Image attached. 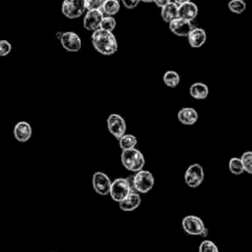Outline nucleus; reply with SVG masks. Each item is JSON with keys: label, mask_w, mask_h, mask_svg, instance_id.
<instances>
[{"label": "nucleus", "mask_w": 252, "mask_h": 252, "mask_svg": "<svg viewBox=\"0 0 252 252\" xmlns=\"http://www.w3.org/2000/svg\"><path fill=\"white\" fill-rule=\"evenodd\" d=\"M121 162L127 170L137 172L143 169L145 165V158L141 151L133 148L130 150L122 151Z\"/></svg>", "instance_id": "obj_2"}, {"label": "nucleus", "mask_w": 252, "mask_h": 252, "mask_svg": "<svg viewBox=\"0 0 252 252\" xmlns=\"http://www.w3.org/2000/svg\"><path fill=\"white\" fill-rule=\"evenodd\" d=\"M118 141H119V147L122 151L135 148L138 142L137 138L131 134H124L122 137L118 139Z\"/></svg>", "instance_id": "obj_21"}, {"label": "nucleus", "mask_w": 252, "mask_h": 252, "mask_svg": "<svg viewBox=\"0 0 252 252\" xmlns=\"http://www.w3.org/2000/svg\"><path fill=\"white\" fill-rule=\"evenodd\" d=\"M189 94L195 99H205L209 94V88L206 84L197 82L190 86Z\"/></svg>", "instance_id": "obj_19"}, {"label": "nucleus", "mask_w": 252, "mask_h": 252, "mask_svg": "<svg viewBox=\"0 0 252 252\" xmlns=\"http://www.w3.org/2000/svg\"><path fill=\"white\" fill-rule=\"evenodd\" d=\"M93 187L98 195H107L110 192L111 181L109 176L101 171H96L93 175Z\"/></svg>", "instance_id": "obj_10"}, {"label": "nucleus", "mask_w": 252, "mask_h": 252, "mask_svg": "<svg viewBox=\"0 0 252 252\" xmlns=\"http://www.w3.org/2000/svg\"><path fill=\"white\" fill-rule=\"evenodd\" d=\"M169 2H171V0H155V4L158 7V8H162L163 6H165L166 4H168Z\"/></svg>", "instance_id": "obj_31"}, {"label": "nucleus", "mask_w": 252, "mask_h": 252, "mask_svg": "<svg viewBox=\"0 0 252 252\" xmlns=\"http://www.w3.org/2000/svg\"><path fill=\"white\" fill-rule=\"evenodd\" d=\"M241 161L243 164L244 171L252 174V151H246L241 156Z\"/></svg>", "instance_id": "obj_25"}, {"label": "nucleus", "mask_w": 252, "mask_h": 252, "mask_svg": "<svg viewBox=\"0 0 252 252\" xmlns=\"http://www.w3.org/2000/svg\"><path fill=\"white\" fill-rule=\"evenodd\" d=\"M162 81L169 88H176L180 83V76L176 71L168 70L163 74Z\"/></svg>", "instance_id": "obj_20"}, {"label": "nucleus", "mask_w": 252, "mask_h": 252, "mask_svg": "<svg viewBox=\"0 0 252 252\" xmlns=\"http://www.w3.org/2000/svg\"><path fill=\"white\" fill-rule=\"evenodd\" d=\"M106 125L108 131L116 138L119 139L125 134L126 122L125 119L116 113L110 114L106 119Z\"/></svg>", "instance_id": "obj_9"}, {"label": "nucleus", "mask_w": 252, "mask_h": 252, "mask_svg": "<svg viewBox=\"0 0 252 252\" xmlns=\"http://www.w3.org/2000/svg\"><path fill=\"white\" fill-rule=\"evenodd\" d=\"M132 191V187L128 178H116L111 183L109 195L113 201L120 203L123 201Z\"/></svg>", "instance_id": "obj_4"}, {"label": "nucleus", "mask_w": 252, "mask_h": 252, "mask_svg": "<svg viewBox=\"0 0 252 252\" xmlns=\"http://www.w3.org/2000/svg\"><path fill=\"white\" fill-rule=\"evenodd\" d=\"M52 252H55V251H52Z\"/></svg>", "instance_id": "obj_34"}, {"label": "nucleus", "mask_w": 252, "mask_h": 252, "mask_svg": "<svg viewBox=\"0 0 252 252\" xmlns=\"http://www.w3.org/2000/svg\"><path fill=\"white\" fill-rule=\"evenodd\" d=\"M160 16L165 23L169 24L172 20L178 17V5L173 1L169 2L168 4H166L161 8Z\"/></svg>", "instance_id": "obj_18"}, {"label": "nucleus", "mask_w": 252, "mask_h": 252, "mask_svg": "<svg viewBox=\"0 0 252 252\" xmlns=\"http://www.w3.org/2000/svg\"><path fill=\"white\" fill-rule=\"evenodd\" d=\"M61 10L63 15L68 19L79 18L87 10L86 0H64Z\"/></svg>", "instance_id": "obj_6"}, {"label": "nucleus", "mask_w": 252, "mask_h": 252, "mask_svg": "<svg viewBox=\"0 0 252 252\" xmlns=\"http://www.w3.org/2000/svg\"><path fill=\"white\" fill-rule=\"evenodd\" d=\"M56 36L60 40L62 47L69 52H77L82 47V40L74 32H57Z\"/></svg>", "instance_id": "obj_7"}, {"label": "nucleus", "mask_w": 252, "mask_h": 252, "mask_svg": "<svg viewBox=\"0 0 252 252\" xmlns=\"http://www.w3.org/2000/svg\"><path fill=\"white\" fill-rule=\"evenodd\" d=\"M189 1H191V0H173V2L176 3L178 6H179V5H182V4H184V3H187V2H189Z\"/></svg>", "instance_id": "obj_32"}, {"label": "nucleus", "mask_w": 252, "mask_h": 252, "mask_svg": "<svg viewBox=\"0 0 252 252\" xmlns=\"http://www.w3.org/2000/svg\"><path fill=\"white\" fill-rule=\"evenodd\" d=\"M142 2H145V3H152V2H155V0H140Z\"/></svg>", "instance_id": "obj_33"}, {"label": "nucleus", "mask_w": 252, "mask_h": 252, "mask_svg": "<svg viewBox=\"0 0 252 252\" xmlns=\"http://www.w3.org/2000/svg\"><path fill=\"white\" fill-rule=\"evenodd\" d=\"M199 252H219V248L213 241L203 240L200 243Z\"/></svg>", "instance_id": "obj_27"}, {"label": "nucleus", "mask_w": 252, "mask_h": 252, "mask_svg": "<svg viewBox=\"0 0 252 252\" xmlns=\"http://www.w3.org/2000/svg\"><path fill=\"white\" fill-rule=\"evenodd\" d=\"M228 169L234 175H240L244 172L243 164L240 158H231L228 161Z\"/></svg>", "instance_id": "obj_23"}, {"label": "nucleus", "mask_w": 252, "mask_h": 252, "mask_svg": "<svg viewBox=\"0 0 252 252\" xmlns=\"http://www.w3.org/2000/svg\"><path fill=\"white\" fill-rule=\"evenodd\" d=\"M199 115L193 107H183L177 113V119L184 125H194L198 121Z\"/></svg>", "instance_id": "obj_16"}, {"label": "nucleus", "mask_w": 252, "mask_h": 252, "mask_svg": "<svg viewBox=\"0 0 252 252\" xmlns=\"http://www.w3.org/2000/svg\"><path fill=\"white\" fill-rule=\"evenodd\" d=\"M168 25L170 32L177 36H188L190 32L195 28L192 22L179 17L172 20Z\"/></svg>", "instance_id": "obj_12"}, {"label": "nucleus", "mask_w": 252, "mask_h": 252, "mask_svg": "<svg viewBox=\"0 0 252 252\" xmlns=\"http://www.w3.org/2000/svg\"><path fill=\"white\" fill-rule=\"evenodd\" d=\"M188 43L191 47H201L207 40V33L204 29L195 27L187 36Z\"/></svg>", "instance_id": "obj_15"}, {"label": "nucleus", "mask_w": 252, "mask_h": 252, "mask_svg": "<svg viewBox=\"0 0 252 252\" xmlns=\"http://www.w3.org/2000/svg\"><path fill=\"white\" fill-rule=\"evenodd\" d=\"M12 50V44L6 39H0V56H7Z\"/></svg>", "instance_id": "obj_29"}, {"label": "nucleus", "mask_w": 252, "mask_h": 252, "mask_svg": "<svg viewBox=\"0 0 252 252\" xmlns=\"http://www.w3.org/2000/svg\"><path fill=\"white\" fill-rule=\"evenodd\" d=\"M198 13H199L198 6L192 1H189L187 3H184L178 6V17L184 20L192 22L198 16Z\"/></svg>", "instance_id": "obj_14"}, {"label": "nucleus", "mask_w": 252, "mask_h": 252, "mask_svg": "<svg viewBox=\"0 0 252 252\" xmlns=\"http://www.w3.org/2000/svg\"><path fill=\"white\" fill-rule=\"evenodd\" d=\"M141 204V196L138 193L131 192L123 201L119 203V208L124 212L136 210Z\"/></svg>", "instance_id": "obj_17"}, {"label": "nucleus", "mask_w": 252, "mask_h": 252, "mask_svg": "<svg viewBox=\"0 0 252 252\" xmlns=\"http://www.w3.org/2000/svg\"><path fill=\"white\" fill-rule=\"evenodd\" d=\"M181 225L183 230L189 235H207L208 229L205 226L204 221L197 216L189 215L182 219Z\"/></svg>", "instance_id": "obj_3"}, {"label": "nucleus", "mask_w": 252, "mask_h": 252, "mask_svg": "<svg viewBox=\"0 0 252 252\" xmlns=\"http://www.w3.org/2000/svg\"><path fill=\"white\" fill-rule=\"evenodd\" d=\"M116 27V21L114 17L112 16H104L101 23H100V28L102 30L108 31V32H113Z\"/></svg>", "instance_id": "obj_26"}, {"label": "nucleus", "mask_w": 252, "mask_h": 252, "mask_svg": "<svg viewBox=\"0 0 252 252\" xmlns=\"http://www.w3.org/2000/svg\"><path fill=\"white\" fill-rule=\"evenodd\" d=\"M120 9L119 0H105L101 11L106 16H114Z\"/></svg>", "instance_id": "obj_22"}, {"label": "nucleus", "mask_w": 252, "mask_h": 252, "mask_svg": "<svg viewBox=\"0 0 252 252\" xmlns=\"http://www.w3.org/2000/svg\"><path fill=\"white\" fill-rule=\"evenodd\" d=\"M32 127L27 121H19L14 127V136L19 142H27L32 137Z\"/></svg>", "instance_id": "obj_13"}, {"label": "nucleus", "mask_w": 252, "mask_h": 252, "mask_svg": "<svg viewBox=\"0 0 252 252\" xmlns=\"http://www.w3.org/2000/svg\"><path fill=\"white\" fill-rule=\"evenodd\" d=\"M94 49L102 55H112L117 51L118 44L112 32L98 29L92 33L91 37Z\"/></svg>", "instance_id": "obj_1"}, {"label": "nucleus", "mask_w": 252, "mask_h": 252, "mask_svg": "<svg viewBox=\"0 0 252 252\" xmlns=\"http://www.w3.org/2000/svg\"><path fill=\"white\" fill-rule=\"evenodd\" d=\"M205 178V172L201 164L193 163L189 165L184 174V180L186 185L191 188H197L202 184Z\"/></svg>", "instance_id": "obj_8"}, {"label": "nucleus", "mask_w": 252, "mask_h": 252, "mask_svg": "<svg viewBox=\"0 0 252 252\" xmlns=\"http://www.w3.org/2000/svg\"><path fill=\"white\" fill-rule=\"evenodd\" d=\"M154 184L155 178L149 170L141 169L133 176V187L139 193H148L154 187Z\"/></svg>", "instance_id": "obj_5"}, {"label": "nucleus", "mask_w": 252, "mask_h": 252, "mask_svg": "<svg viewBox=\"0 0 252 252\" xmlns=\"http://www.w3.org/2000/svg\"><path fill=\"white\" fill-rule=\"evenodd\" d=\"M227 7L234 14H241L246 9V3L243 0H229Z\"/></svg>", "instance_id": "obj_24"}, {"label": "nucleus", "mask_w": 252, "mask_h": 252, "mask_svg": "<svg viewBox=\"0 0 252 252\" xmlns=\"http://www.w3.org/2000/svg\"><path fill=\"white\" fill-rule=\"evenodd\" d=\"M103 17L104 14L101 10H89L84 17L83 26L86 30L94 32L100 28V23Z\"/></svg>", "instance_id": "obj_11"}, {"label": "nucleus", "mask_w": 252, "mask_h": 252, "mask_svg": "<svg viewBox=\"0 0 252 252\" xmlns=\"http://www.w3.org/2000/svg\"><path fill=\"white\" fill-rule=\"evenodd\" d=\"M105 0H86V8L89 10H101Z\"/></svg>", "instance_id": "obj_28"}, {"label": "nucleus", "mask_w": 252, "mask_h": 252, "mask_svg": "<svg viewBox=\"0 0 252 252\" xmlns=\"http://www.w3.org/2000/svg\"><path fill=\"white\" fill-rule=\"evenodd\" d=\"M122 4L127 9H134L138 6L140 0H121Z\"/></svg>", "instance_id": "obj_30"}]
</instances>
